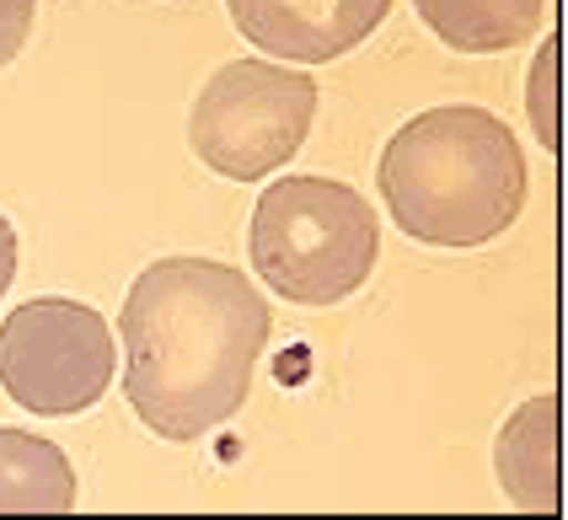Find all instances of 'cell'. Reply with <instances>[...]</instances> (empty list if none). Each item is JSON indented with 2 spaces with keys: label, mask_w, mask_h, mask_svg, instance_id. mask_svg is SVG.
Returning <instances> with one entry per match:
<instances>
[{
  "label": "cell",
  "mask_w": 568,
  "mask_h": 520,
  "mask_svg": "<svg viewBox=\"0 0 568 520\" xmlns=\"http://www.w3.org/2000/svg\"><path fill=\"white\" fill-rule=\"evenodd\" d=\"M124 397L161 440H199L253 391L268 344V300L242 268L215 258H161L129 285Z\"/></svg>",
  "instance_id": "cell-1"
},
{
  "label": "cell",
  "mask_w": 568,
  "mask_h": 520,
  "mask_svg": "<svg viewBox=\"0 0 568 520\" xmlns=\"http://www.w3.org/2000/svg\"><path fill=\"white\" fill-rule=\"evenodd\" d=\"M386 215L429 247H483L526 204V156L488 108H429L381 151Z\"/></svg>",
  "instance_id": "cell-2"
},
{
  "label": "cell",
  "mask_w": 568,
  "mask_h": 520,
  "mask_svg": "<svg viewBox=\"0 0 568 520\" xmlns=\"http://www.w3.org/2000/svg\"><path fill=\"white\" fill-rule=\"evenodd\" d=\"M253 268L295 306H333L371 279L381 258L376 210L333 177H280L253 210Z\"/></svg>",
  "instance_id": "cell-3"
},
{
  "label": "cell",
  "mask_w": 568,
  "mask_h": 520,
  "mask_svg": "<svg viewBox=\"0 0 568 520\" xmlns=\"http://www.w3.org/2000/svg\"><path fill=\"white\" fill-rule=\"evenodd\" d=\"M316 81L301 70L268 60H231L204 92L193 98L189 140L193 156L231 183H253L263 172H280L312 130Z\"/></svg>",
  "instance_id": "cell-4"
},
{
  "label": "cell",
  "mask_w": 568,
  "mask_h": 520,
  "mask_svg": "<svg viewBox=\"0 0 568 520\" xmlns=\"http://www.w3.org/2000/svg\"><path fill=\"white\" fill-rule=\"evenodd\" d=\"M113 365H119L113 333L102 312L81 300L64 295L22 300L0 323V387L38 419H64L92 408L113 387Z\"/></svg>",
  "instance_id": "cell-5"
},
{
  "label": "cell",
  "mask_w": 568,
  "mask_h": 520,
  "mask_svg": "<svg viewBox=\"0 0 568 520\" xmlns=\"http://www.w3.org/2000/svg\"><path fill=\"white\" fill-rule=\"evenodd\" d=\"M236 33L301 65H327L381 28L392 0H225Z\"/></svg>",
  "instance_id": "cell-6"
},
{
  "label": "cell",
  "mask_w": 568,
  "mask_h": 520,
  "mask_svg": "<svg viewBox=\"0 0 568 520\" xmlns=\"http://www.w3.org/2000/svg\"><path fill=\"white\" fill-rule=\"evenodd\" d=\"M558 391H541L531 402H520L505 419L494 440V472L499 488L526 510V516H558L564 493H558Z\"/></svg>",
  "instance_id": "cell-7"
},
{
  "label": "cell",
  "mask_w": 568,
  "mask_h": 520,
  "mask_svg": "<svg viewBox=\"0 0 568 520\" xmlns=\"http://www.w3.org/2000/svg\"><path fill=\"white\" fill-rule=\"evenodd\" d=\"M64 510H75L70 456L32 429H0V516H64Z\"/></svg>",
  "instance_id": "cell-8"
},
{
  "label": "cell",
  "mask_w": 568,
  "mask_h": 520,
  "mask_svg": "<svg viewBox=\"0 0 568 520\" xmlns=\"http://www.w3.org/2000/svg\"><path fill=\"white\" fill-rule=\"evenodd\" d=\"M418 17L462 54H505L541 28L547 0H413Z\"/></svg>",
  "instance_id": "cell-9"
},
{
  "label": "cell",
  "mask_w": 568,
  "mask_h": 520,
  "mask_svg": "<svg viewBox=\"0 0 568 520\" xmlns=\"http://www.w3.org/2000/svg\"><path fill=\"white\" fill-rule=\"evenodd\" d=\"M558 54H564V38L552 33L531 65V130L547 151H558Z\"/></svg>",
  "instance_id": "cell-10"
},
{
  "label": "cell",
  "mask_w": 568,
  "mask_h": 520,
  "mask_svg": "<svg viewBox=\"0 0 568 520\" xmlns=\"http://www.w3.org/2000/svg\"><path fill=\"white\" fill-rule=\"evenodd\" d=\"M32 6L38 0H0V65H11L22 54L32 33Z\"/></svg>",
  "instance_id": "cell-11"
},
{
  "label": "cell",
  "mask_w": 568,
  "mask_h": 520,
  "mask_svg": "<svg viewBox=\"0 0 568 520\" xmlns=\"http://www.w3.org/2000/svg\"><path fill=\"white\" fill-rule=\"evenodd\" d=\"M11 279H17V231L0 215V295L11 290Z\"/></svg>",
  "instance_id": "cell-12"
}]
</instances>
